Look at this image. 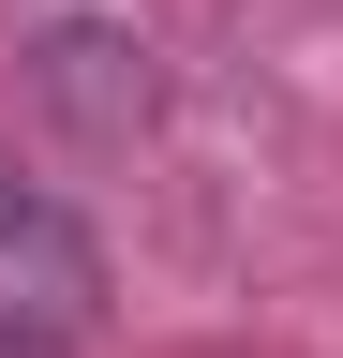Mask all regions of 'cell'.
<instances>
[{"instance_id":"obj_1","label":"cell","mask_w":343,"mask_h":358,"mask_svg":"<svg viewBox=\"0 0 343 358\" xmlns=\"http://www.w3.org/2000/svg\"><path fill=\"white\" fill-rule=\"evenodd\" d=\"M105 313V254L90 224L45 194H0V343H75Z\"/></svg>"},{"instance_id":"obj_2","label":"cell","mask_w":343,"mask_h":358,"mask_svg":"<svg viewBox=\"0 0 343 358\" xmlns=\"http://www.w3.org/2000/svg\"><path fill=\"white\" fill-rule=\"evenodd\" d=\"M45 105H75L90 134H135L149 120V75H135L119 30H45Z\"/></svg>"}]
</instances>
